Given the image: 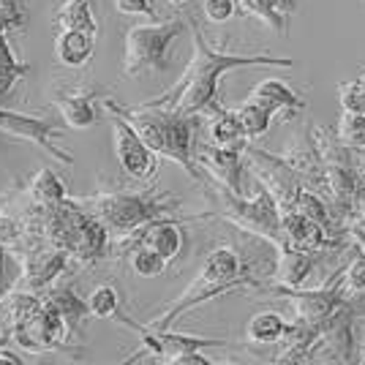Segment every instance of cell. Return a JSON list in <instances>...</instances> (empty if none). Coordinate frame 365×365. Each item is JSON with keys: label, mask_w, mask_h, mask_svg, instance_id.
<instances>
[{"label": "cell", "mask_w": 365, "mask_h": 365, "mask_svg": "<svg viewBox=\"0 0 365 365\" xmlns=\"http://www.w3.org/2000/svg\"><path fill=\"white\" fill-rule=\"evenodd\" d=\"M71 264L68 251L46 245V248H28V257L22 259V278H19V289L44 292L49 289Z\"/></svg>", "instance_id": "11"}, {"label": "cell", "mask_w": 365, "mask_h": 365, "mask_svg": "<svg viewBox=\"0 0 365 365\" xmlns=\"http://www.w3.org/2000/svg\"><path fill=\"white\" fill-rule=\"evenodd\" d=\"M96 52V36L82 31H61L55 38V58L66 68H82Z\"/></svg>", "instance_id": "17"}, {"label": "cell", "mask_w": 365, "mask_h": 365, "mask_svg": "<svg viewBox=\"0 0 365 365\" xmlns=\"http://www.w3.org/2000/svg\"><path fill=\"white\" fill-rule=\"evenodd\" d=\"M335 137L344 148L365 150V112H344L335 125Z\"/></svg>", "instance_id": "25"}, {"label": "cell", "mask_w": 365, "mask_h": 365, "mask_svg": "<svg viewBox=\"0 0 365 365\" xmlns=\"http://www.w3.org/2000/svg\"><path fill=\"white\" fill-rule=\"evenodd\" d=\"M240 11L248 16H257L267 28H273L278 33L287 31V11H281L275 0H240Z\"/></svg>", "instance_id": "26"}, {"label": "cell", "mask_w": 365, "mask_h": 365, "mask_svg": "<svg viewBox=\"0 0 365 365\" xmlns=\"http://www.w3.org/2000/svg\"><path fill=\"white\" fill-rule=\"evenodd\" d=\"M85 210H91L109 235L128 237L145 224L155 218H164L178 207V202L169 194H155V191H109V194H96V197L76 199Z\"/></svg>", "instance_id": "5"}, {"label": "cell", "mask_w": 365, "mask_h": 365, "mask_svg": "<svg viewBox=\"0 0 365 365\" xmlns=\"http://www.w3.org/2000/svg\"><path fill=\"white\" fill-rule=\"evenodd\" d=\"M251 98H257L262 107H267L270 112H300L305 109V101L292 91L289 85H284L281 79H262L257 88L251 91Z\"/></svg>", "instance_id": "18"}, {"label": "cell", "mask_w": 365, "mask_h": 365, "mask_svg": "<svg viewBox=\"0 0 365 365\" xmlns=\"http://www.w3.org/2000/svg\"><path fill=\"white\" fill-rule=\"evenodd\" d=\"M213 182V191L218 194V202L224 205V218L227 221H232L235 227L245 229V232H251V235H257L262 240H267V243H273V248L287 243L284 235H281L278 202L264 185L259 188V194L254 199H245L240 194H232L221 182Z\"/></svg>", "instance_id": "7"}, {"label": "cell", "mask_w": 365, "mask_h": 365, "mask_svg": "<svg viewBox=\"0 0 365 365\" xmlns=\"http://www.w3.org/2000/svg\"><path fill=\"white\" fill-rule=\"evenodd\" d=\"M338 101L344 112H365V93L357 79L338 85Z\"/></svg>", "instance_id": "31"}, {"label": "cell", "mask_w": 365, "mask_h": 365, "mask_svg": "<svg viewBox=\"0 0 365 365\" xmlns=\"http://www.w3.org/2000/svg\"><path fill=\"white\" fill-rule=\"evenodd\" d=\"M275 251H278V259H275V284H284V287H303V281L308 278L311 267H314L311 251L294 248V245H289V243H281Z\"/></svg>", "instance_id": "15"}, {"label": "cell", "mask_w": 365, "mask_h": 365, "mask_svg": "<svg viewBox=\"0 0 365 365\" xmlns=\"http://www.w3.org/2000/svg\"><path fill=\"white\" fill-rule=\"evenodd\" d=\"M197 164L202 169L210 172V178L221 185H227L232 194H245V185H243V158H240V150H232V148H221V145H199L197 150Z\"/></svg>", "instance_id": "12"}, {"label": "cell", "mask_w": 365, "mask_h": 365, "mask_svg": "<svg viewBox=\"0 0 365 365\" xmlns=\"http://www.w3.org/2000/svg\"><path fill=\"white\" fill-rule=\"evenodd\" d=\"M55 25L61 31H82L98 36V22L91 9V0H66L61 11L55 14Z\"/></svg>", "instance_id": "21"}, {"label": "cell", "mask_w": 365, "mask_h": 365, "mask_svg": "<svg viewBox=\"0 0 365 365\" xmlns=\"http://www.w3.org/2000/svg\"><path fill=\"white\" fill-rule=\"evenodd\" d=\"M3 341H6V335H0V365H22V357L14 349H9Z\"/></svg>", "instance_id": "36"}, {"label": "cell", "mask_w": 365, "mask_h": 365, "mask_svg": "<svg viewBox=\"0 0 365 365\" xmlns=\"http://www.w3.org/2000/svg\"><path fill=\"white\" fill-rule=\"evenodd\" d=\"M213 360L210 357H205L202 351H185V354H178V357H172L169 365H210Z\"/></svg>", "instance_id": "35"}, {"label": "cell", "mask_w": 365, "mask_h": 365, "mask_svg": "<svg viewBox=\"0 0 365 365\" xmlns=\"http://www.w3.org/2000/svg\"><path fill=\"white\" fill-rule=\"evenodd\" d=\"M25 237L28 243L41 240L44 245L63 248L71 262L85 267L104 259L109 251V229L74 199H66L55 207H33Z\"/></svg>", "instance_id": "2"}, {"label": "cell", "mask_w": 365, "mask_h": 365, "mask_svg": "<svg viewBox=\"0 0 365 365\" xmlns=\"http://www.w3.org/2000/svg\"><path fill=\"white\" fill-rule=\"evenodd\" d=\"M41 297H44L46 308L58 311L63 319L68 322V327H71L74 333L82 327V322L91 317L88 300H82L71 287H49V289L41 292Z\"/></svg>", "instance_id": "16"}, {"label": "cell", "mask_w": 365, "mask_h": 365, "mask_svg": "<svg viewBox=\"0 0 365 365\" xmlns=\"http://www.w3.org/2000/svg\"><path fill=\"white\" fill-rule=\"evenodd\" d=\"M167 3H172V6H182L185 0H167Z\"/></svg>", "instance_id": "39"}, {"label": "cell", "mask_w": 365, "mask_h": 365, "mask_svg": "<svg viewBox=\"0 0 365 365\" xmlns=\"http://www.w3.org/2000/svg\"><path fill=\"white\" fill-rule=\"evenodd\" d=\"M6 319V300H3V294H0V322Z\"/></svg>", "instance_id": "37"}, {"label": "cell", "mask_w": 365, "mask_h": 365, "mask_svg": "<svg viewBox=\"0 0 365 365\" xmlns=\"http://www.w3.org/2000/svg\"><path fill=\"white\" fill-rule=\"evenodd\" d=\"M128 237H131V248L134 245H148L153 251H158L167 262L180 257L182 245H185V235L178 227V221H172V218H155V221L145 224L139 232L128 235Z\"/></svg>", "instance_id": "13"}, {"label": "cell", "mask_w": 365, "mask_h": 365, "mask_svg": "<svg viewBox=\"0 0 365 365\" xmlns=\"http://www.w3.org/2000/svg\"><path fill=\"white\" fill-rule=\"evenodd\" d=\"M194 33V58L188 63L185 74L180 82L167 91L158 98L145 101L148 107H164L175 109L180 115H199V112H210L218 109L215 96H218V82L229 71H240V68H254V66H267V68H292V58H273V55H235V52H218L205 41V36L197 25H191Z\"/></svg>", "instance_id": "1"}, {"label": "cell", "mask_w": 365, "mask_h": 365, "mask_svg": "<svg viewBox=\"0 0 365 365\" xmlns=\"http://www.w3.org/2000/svg\"><path fill=\"white\" fill-rule=\"evenodd\" d=\"M52 101L61 109L63 123L74 131H85L98 123V112H96V93L79 91V88H66V91H52Z\"/></svg>", "instance_id": "14"}, {"label": "cell", "mask_w": 365, "mask_h": 365, "mask_svg": "<svg viewBox=\"0 0 365 365\" xmlns=\"http://www.w3.org/2000/svg\"><path fill=\"white\" fill-rule=\"evenodd\" d=\"M3 3H6V0H0V6H3Z\"/></svg>", "instance_id": "40"}, {"label": "cell", "mask_w": 365, "mask_h": 365, "mask_svg": "<svg viewBox=\"0 0 365 365\" xmlns=\"http://www.w3.org/2000/svg\"><path fill=\"white\" fill-rule=\"evenodd\" d=\"M235 287H259V284L254 281V275H248L243 259L237 257V251H232L227 245L213 248L205 257V262H202L199 275L188 284V289L169 305L167 314H161L155 322H150V327H155V330H169L175 324V319H180L185 311L207 303V300H215L218 294L235 289Z\"/></svg>", "instance_id": "4"}, {"label": "cell", "mask_w": 365, "mask_h": 365, "mask_svg": "<svg viewBox=\"0 0 365 365\" xmlns=\"http://www.w3.org/2000/svg\"><path fill=\"white\" fill-rule=\"evenodd\" d=\"M88 305H91V317L96 319H112L120 314V297H118L115 287H107V284L91 292Z\"/></svg>", "instance_id": "29"}, {"label": "cell", "mask_w": 365, "mask_h": 365, "mask_svg": "<svg viewBox=\"0 0 365 365\" xmlns=\"http://www.w3.org/2000/svg\"><path fill=\"white\" fill-rule=\"evenodd\" d=\"M210 142L213 145H221V148H232V150H243L245 148V128L240 118H237V109L229 112V109H215L213 120H210Z\"/></svg>", "instance_id": "19"}, {"label": "cell", "mask_w": 365, "mask_h": 365, "mask_svg": "<svg viewBox=\"0 0 365 365\" xmlns=\"http://www.w3.org/2000/svg\"><path fill=\"white\" fill-rule=\"evenodd\" d=\"M25 240H28L25 237V227L16 218H11V215L0 213V245H6L11 251V248H19Z\"/></svg>", "instance_id": "32"}, {"label": "cell", "mask_w": 365, "mask_h": 365, "mask_svg": "<svg viewBox=\"0 0 365 365\" xmlns=\"http://www.w3.org/2000/svg\"><path fill=\"white\" fill-rule=\"evenodd\" d=\"M28 197L33 199L36 207H55V205L66 202L68 194H66V185H63L61 178H58L49 167H44L31 178Z\"/></svg>", "instance_id": "20"}, {"label": "cell", "mask_w": 365, "mask_h": 365, "mask_svg": "<svg viewBox=\"0 0 365 365\" xmlns=\"http://www.w3.org/2000/svg\"><path fill=\"white\" fill-rule=\"evenodd\" d=\"M341 284H344L346 292H365V254L354 257L349 264H346Z\"/></svg>", "instance_id": "33"}, {"label": "cell", "mask_w": 365, "mask_h": 365, "mask_svg": "<svg viewBox=\"0 0 365 365\" xmlns=\"http://www.w3.org/2000/svg\"><path fill=\"white\" fill-rule=\"evenodd\" d=\"M237 118L243 123L245 137L248 139H257V137H262V134H267L270 125H273V112L267 107H262L257 98H251V96L237 107Z\"/></svg>", "instance_id": "23"}, {"label": "cell", "mask_w": 365, "mask_h": 365, "mask_svg": "<svg viewBox=\"0 0 365 365\" xmlns=\"http://www.w3.org/2000/svg\"><path fill=\"white\" fill-rule=\"evenodd\" d=\"M104 109L120 112L123 118L137 128L139 137L148 142V148H150L158 158L175 161V164L185 169L194 180H207V178L202 175V169H199L197 155H194V134H197L194 115H180V112H175V109L148 107V104L120 107V104H115L112 98H104Z\"/></svg>", "instance_id": "3"}, {"label": "cell", "mask_w": 365, "mask_h": 365, "mask_svg": "<svg viewBox=\"0 0 365 365\" xmlns=\"http://www.w3.org/2000/svg\"><path fill=\"white\" fill-rule=\"evenodd\" d=\"M115 3V9L120 11V14H128V16H155L153 11L150 0H112Z\"/></svg>", "instance_id": "34"}, {"label": "cell", "mask_w": 365, "mask_h": 365, "mask_svg": "<svg viewBox=\"0 0 365 365\" xmlns=\"http://www.w3.org/2000/svg\"><path fill=\"white\" fill-rule=\"evenodd\" d=\"M28 74V66L14 55V49L9 44V36L0 33V96L14 91V85Z\"/></svg>", "instance_id": "24"}, {"label": "cell", "mask_w": 365, "mask_h": 365, "mask_svg": "<svg viewBox=\"0 0 365 365\" xmlns=\"http://www.w3.org/2000/svg\"><path fill=\"white\" fill-rule=\"evenodd\" d=\"M109 112V123H112V134H115V155L123 172L134 180H153L158 172V155L148 148V142L139 137V131L131 123L123 118L120 112Z\"/></svg>", "instance_id": "8"}, {"label": "cell", "mask_w": 365, "mask_h": 365, "mask_svg": "<svg viewBox=\"0 0 365 365\" xmlns=\"http://www.w3.org/2000/svg\"><path fill=\"white\" fill-rule=\"evenodd\" d=\"M0 131L16 137L22 142H31L36 148H41L46 155H52L55 161H61L63 167L74 164V155L61 145L63 131L58 125H52L44 118L36 115H22V112H11V109H0Z\"/></svg>", "instance_id": "9"}, {"label": "cell", "mask_w": 365, "mask_h": 365, "mask_svg": "<svg viewBox=\"0 0 365 365\" xmlns=\"http://www.w3.org/2000/svg\"><path fill=\"white\" fill-rule=\"evenodd\" d=\"M185 33L182 19L150 22V25H131L125 31V52H123V74L137 79L169 68V49L172 41Z\"/></svg>", "instance_id": "6"}, {"label": "cell", "mask_w": 365, "mask_h": 365, "mask_svg": "<svg viewBox=\"0 0 365 365\" xmlns=\"http://www.w3.org/2000/svg\"><path fill=\"white\" fill-rule=\"evenodd\" d=\"M357 82H360V88H363V93H365V71L360 76H357Z\"/></svg>", "instance_id": "38"}, {"label": "cell", "mask_w": 365, "mask_h": 365, "mask_svg": "<svg viewBox=\"0 0 365 365\" xmlns=\"http://www.w3.org/2000/svg\"><path fill=\"white\" fill-rule=\"evenodd\" d=\"M287 319L275 311H262L257 317H251L245 324V335L248 341H254L259 346H270V344H281V338L287 335Z\"/></svg>", "instance_id": "22"}, {"label": "cell", "mask_w": 365, "mask_h": 365, "mask_svg": "<svg viewBox=\"0 0 365 365\" xmlns=\"http://www.w3.org/2000/svg\"><path fill=\"white\" fill-rule=\"evenodd\" d=\"M128 262H131V270L137 275H142V278H158V275H164V270H167L169 264L158 251H153L148 245H134Z\"/></svg>", "instance_id": "27"}, {"label": "cell", "mask_w": 365, "mask_h": 365, "mask_svg": "<svg viewBox=\"0 0 365 365\" xmlns=\"http://www.w3.org/2000/svg\"><path fill=\"white\" fill-rule=\"evenodd\" d=\"M297 213H303L305 218H311V221H317L322 227L330 229L333 224V218H330V207H327V202L319 197V194H314V191H308V188H300L297 191V197H294V205H292Z\"/></svg>", "instance_id": "28"}, {"label": "cell", "mask_w": 365, "mask_h": 365, "mask_svg": "<svg viewBox=\"0 0 365 365\" xmlns=\"http://www.w3.org/2000/svg\"><path fill=\"white\" fill-rule=\"evenodd\" d=\"M264 292L287 297L294 308V319L322 327L327 319H333L338 308H344L341 300V287H324V289H300V287H284V284H273Z\"/></svg>", "instance_id": "10"}, {"label": "cell", "mask_w": 365, "mask_h": 365, "mask_svg": "<svg viewBox=\"0 0 365 365\" xmlns=\"http://www.w3.org/2000/svg\"><path fill=\"white\" fill-rule=\"evenodd\" d=\"M202 11L205 16L215 22V25H224L232 16L240 11V0H205L202 3Z\"/></svg>", "instance_id": "30"}]
</instances>
